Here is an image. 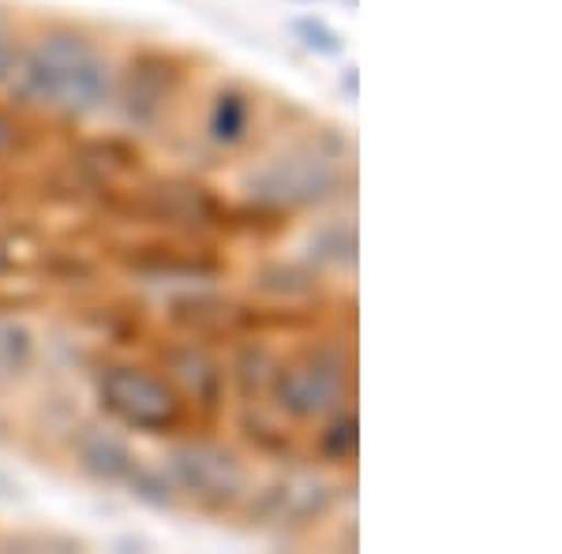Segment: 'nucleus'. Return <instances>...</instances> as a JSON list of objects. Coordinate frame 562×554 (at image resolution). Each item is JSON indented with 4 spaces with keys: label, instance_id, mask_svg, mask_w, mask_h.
Instances as JSON below:
<instances>
[{
    "label": "nucleus",
    "instance_id": "obj_7",
    "mask_svg": "<svg viewBox=\"0 0 562 554\" xmlns=\"http://www.w3.org/2000/svg\"><path fill=\"white\" fill-rule=\"evenodd\" d=\"M76 453L83 472L94 476L98 484H128V476L135 472L132 446L116 431H105V427H87L76 442Z\"/></svg>",
    "mask_w": 562,
    "mask_h": 554
},
{
    "label": "nucleus",
    "instance_id": "obj_2",
    "mask_svg": "<svg viewBox=\"0 0 562 554\" xmlns=\"http://www.w3.org/2000/svg\"><path fill=\"white\" fill-rule=\"evenodd\" d=\"M98 402L116 423L143 434L173 431L184 416L177 389L143 368H105L98 375Z\"/></svg>",
    "mask_w": 562,
    "mask_h": 554
},
{
    "label": "nucleus",
    "instance_id": "obj_6",
    "mask_svg": "<svg viewBox=\"0 0 562 554\" xmlns=\"http://www.w3.org/2000/svg\"><path fill=\"white\" fill-rule=\"evenodd\" d=\"M326 506H330V490H326L323 479L289 476L262 495L259 517H267V521H274V524H304V521H312V517H319Z\"/></svg>",
    "mask_w": 562,
    "mask_h": 554
},
{
    "label": "nucleus",
    "instance_id": "obj_11",
    "mask_svg": "<svg viewBox=\"0 0 562 554\" xmlns=\"http://www.w3.org/2000/svg\"><path fill=\"white\" fill-rule=\"evenodd\" d=\"M34 357L31 330L12 319H0V371H23Z\"/></svg>",
    "mask_w": 562,
    "mask_h": 554
},
{
    "label": "nucleus",
    "instance_id": "obj_15",
    "mask_svg": "<svg viewBox=\"0 0 562 554\" xmlns=\"http://www.w3.org/2000/svg\"><path fill=\"white\" fill-rule=\"evenodd\" d=\"M259 285L267 289V293H281V296H307L315 289V281L301 267H267Z\"/></svg>",
    "mask_w": 562,
    "mask_h": 554
},
{
    "label": "nucleus",
    "instance_id": "obj_14",
    "mask_svg": "<svg viewBox=\"0 0 562 554\" xmlns=\"http://www.w3.org/2000/svg\"><path fill=\"white\" fill-rule=\"evenodd\" d=\"M161 206H169V214L184 217V222H192V217H206L214 211L211 195H206L203 188H192V184H177V188H169V192H161Z\"/></svg>",
    "mask_w": 562,
    "mask_h": 554
},
{
    "label": "nucleus",
    "instance_id": "obj_16",
    "mask_svg": "<svg viewBox=\"0 0 562 554\" xmlns=\"http://www.w3.org/2000/svg\"><path fill=\"white\" fill-rule=\"evenodd\" d=\"M128 484H132V495L135 498H143V502H150V506H173V484H169L161 472H147V468H139L135 465V472L128 476Z\"/></svg>",
    "mask_w": 562,
    "mask_h": 554
},
{
    "label": "nucleus",
    "instance_id": "obj_13",
    "mask_svg": "<svg viewBox=\"0 0 562 554\" xmlns=\"http://www.w3.org/2000/svg\"><path fill=\"white\" fill-rule=\"evenodd\" d=\"M357 446H360V423L357 416H338L330 427L323 431L319 439V450L326 453L330 461H352L357 457Z\"/></svg>",
    "mask_w": 562,
    "mask_h": 554
},
{
    "label": "nucleus",
    "instance_id": "obj_12",
    "mask_svg": "<svg viewBox=\"0 0 562 554\" xmlns=\"http://www.w3.org/2000/svg\"><path fill=\"white\" fill-rule=\"evenodd\" d=\"M293 34L312 53H319V57H338V53H346V38H341V34L334 31L326 20H319V15H304V20H296Z\"/></svg>",
    "mask_w": 562,
    "mask_h": 554
},
{
    "label": "nucleus",
    "instance_id": "obj_20",
    "mask_svg": "<svg viewBox=\"0 0 562 554\" xmlns=\"http://www.w3.org/2000/svg\"><path fill=\"white\" fill-rule=\"evenodd\" d=\"M307 4H312V0H307Z\"/></svg>",
    "mask_w": 562,
    "mask_h": 554
},
{
    "label": "nucleus",
    "instance_id": "obj_17",
    "mask_svg": "<svg viewBox=\"0 0 562 554\" xmlns=\"http://www.w3.org/2000/svg\"><path fill=\"white\" fill-rule=\"evenodd\" d=\"M15 68H20V49H15V42L8 38L4 31H0V83H8V79L15 76Z\"/></svg>",
    "mask_w": 562,
    "mask_h": 554
},
{
    "label": "nucleus",
    "instance_id": "obj_1",
    "mask_svg": "<svg viewBox=\"0 0 562 554\" xmlns=\"http://www.w3.org/2000/svg\"><path fill=\"white\" fill-rule=\"evenodd\" d=\"M23 94L65 113H90L109 94V68L83 34L57 31L23 60Z\"/></svg>",
    "mask_w": 562,
    "mask_h": 554
},
{
    "label": "nucleus",
    "instance_id": "obj_9",
    "mask_svg": "<svg viewBox=\"0 0 562 554\" xmlns=\"http://www.w3.org/2000/svg\"><path fill=\"white\" fill-rule=\"evenodd\" d=\"M173 371H177L180 383H184L188 394H195L199 402H206V405L217 402V389H222V371H217L214 360H206L203 352H195V349H184V352H177V357H173Z\"/></svg>",
    "mask_w": 562,
    "mask_h": 554
},
{
    "label": "nucleus",
    "instance_id": "obj_3",
    "mask_svg": "<svg viewBox=\"0 0 562 554\" xmlns=\"http://www.w3.org/2000/svg\"><path fill=\"white\" fill-rule=\"evenodd\" d=\"M270 389H274L278 408H285L289 416H296V420H315V416H326L341 402L346 363L330 349H307L301 357L274 368Z\"/></svg>",
    "mask_w": 562,
    "mask_h": 554
},
{
    "label": "nucleus",
    "instance_id": "obj_8",
    "mask_svg": "<svg viewBox=\"0 0 562 554\" xmlns=\"http://www.w3.org/2000/svg\"><path fill=\"white\" fill-rule=\"evenodd\" d=\"M166 65L161 60H143L139 68L132 71V90H128V116L139 124L154 121V113H158L161 98H166L169 90V76H166Z\"/></svg>",
    "mask_w": 562,
    "mask_h": 554
},
{
    "label": "nucleus",
    "instance_id": "obj_19",
    "mask_svg": "<svg viewBox=\"0 0 562 554\" xmlns=\"http://www.w3.org/2000/svg\"><path fill=\"white\" fill-rule=\"evenodd\" d=\"M8 270V248H4V240H0V274Z\"/></svg>",
    "mask_w": 562,
    "mask_h": 554
},
{
    "label": "nucleus",
    "instance_id": "obj_18",
    "mask_svg": "<svg viewBox=\"0 0 562 554\" xmlns=\"http://www.w3.org/2000/svg\"><path fill=\"white\" fill-rule=\"evenodd\" d=\"M12 150H15V124L0 113V158H4V154H12Z\"/></svg>",
    "mask_w": 562,
    "mask_h": 554
},
{
    "label": "nucleus",
    "instance_id": "obj_10",
    "mask_svg": "<svg viewBox=\"0 0 562 554\" xmlns=\"http://www.w3.org/2000/svg\"><path fill=\"white\" fill-rule=\"evenodd\" d=\"M248 121H251L248 98H244L240 90H222L214 109H211V135H214V139L225 143V147H233V143L244 139Z\"/></svg>",
    "mask_w": 562,
    "mask_h": 554
},
{
    "label": "nucleus",
    "instance_id": "obj_4",
    "mask_svg": "<svg viewBox=\"0 0 562 554\" xmlns=\"http://www.w3.org/2000/svg\"><path fill=\"white\" fill-rule=\"evenodd\" d=\"M169 472L206 510H225V506L240 502L248 490V472H244L240 457L217 442H180L169 453Z\"/></svg>",
    "mask_w": 562,
    "mask_h": 554
},
{
    "label": "nucleus",
    "instance_id": "obj_5",
    "mask_svg": "<svg viewBox=\"0 0 562 554\" xmlns=\"http://www.w3.org/2000/svg\"><path fill=\"white\" fill-rule=\"evenodd\" d=\"M334 169L323 158H278L267 172H259L251 180V192L267 203H285V206H301L315 203L334 188Z\"/></svg>",
    "mask_w": 562,
    "mask_h": 554
}]
</instances>
